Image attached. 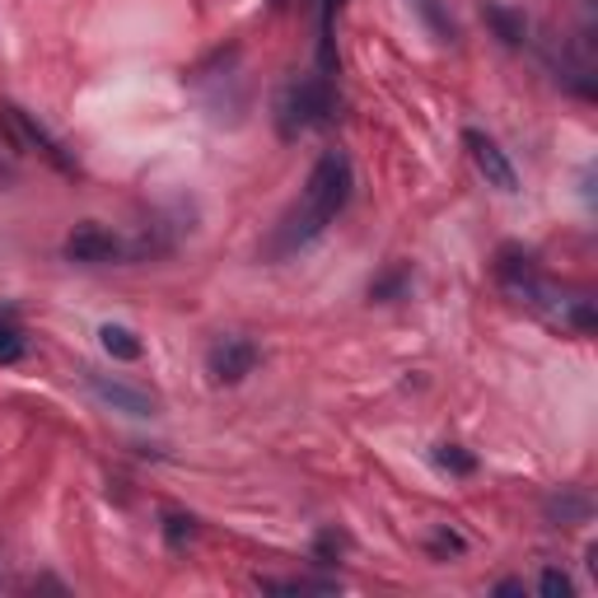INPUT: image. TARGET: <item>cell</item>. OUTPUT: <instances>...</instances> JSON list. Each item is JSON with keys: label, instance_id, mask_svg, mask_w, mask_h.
I'll list each match as a JSON object with an SVG mask.
<instances>
[{"label": "cell", "instance_id": "15", "mask_svg": "<svg viewBox=\"0 0 598 598\" xmlns=\"http://www.w3.org/2000/svg\"><path fill=\"white\" fill-rule=\"evenodd\" d=\"M435 463L445 468V472H453V478H472V472H478V459H472L463 445H439L435 449Z\"/></svg>", "mask_w": 598, "mask_h": 598}, {"label": "cell", "instance_id": "2", "mask_svg": "<svg viewBox=\"0 0 598 598\" xmlns=\"http://www.w3.org/2000/svg\"><path fill=\"white\" fill-rule=\"evenodd\" d=\"M332 113H337V94H332V80L327 76H313V80H299L290 84L276 103V127L286 140H295L299 131H313V127H327Z\"/></svg>", "mask_w": 598, "mask_h": 598}, {"label": "cell", "instance_id": "16", "mask_svg": "<svg viewBox=\"0 0 598 598\" xmlns=\"http://www.w3.org/2000/svg\"><path fill=\"white\" fill-rule=\"evenodd\" d=\"M407 286H412V267H389L369 286V299H398V295H407Z\"/></svg>", "mask_w": 598, "mask_h": 598}, {"label": "cell", "instance_id": "20", "mask_svg": "<svg viewBox=\"0 0 598 598\" xmlns=\"http://www.w3.org/2000/svg\"><path fill=\"white\" fill-rule=\"evenodd\" d=\"M538 594L542 598H571V579L561 575V571H542L538 575Z\"/></svg>", "mask_w": 598, "mask_h": 598}, {"label": "cell", "instance_id": "24", "mask_svg": "<svg viewBox=\"0 0 598 598\" xmlns=\"http://www.w3.org/2000/svg\"><path fill=\"white\" fill-rule=\"evenodd\" d=\"M272 5H286V0H272Z\"/></svg>", "mask_w": 598, "mask_h": 598}, {"label": "cell", "instance_id": "11", "mask_svg": "<svg viewBox=\"0 0 598 598\" xmlns=\"http://www.w3.org/2000/svg\"><path fill=\"white\" fill-rule=\"evenodd\" d=\"M486 24L496 28V38L509 43V47H519L524 43V33H529V20L515 10H505V5H486Z\"/></svg>", "mask_w": 598, "mask_h": 598}, {"label": "cell", "instance_id": "1", "mask_svg": "<svg viewBox=\"0 0 598 598\" xmlns=\"http://www.w3.org/2000/svg\"><path fill=\"white\" fill-rule=\"evenodd\" d=\"M350 187H356V169H350L346 150H327L319 164H313L309 183H304V197H299V206H290L286 216H280L276 234L267 243L272 257H286V253H299L309 249L313 239H319L332 220L346 210L350 202Z\"/></svg>", "mask_w": 598, "mask_h": 598}, {"label": "cell", "instance_id": "4", "mask_svg": "<svg viewBox=\"0 0 598 598\" xmlns=\"http://www.w3.org/2000/svg\"><path fill=\"white\" fill-rule=\"evenodd\" d=\"M84 383H90V393L113 412H127V416H154L160 412V398H154L150 389H136V383H127V379H108V375H99V369H84Z\"/></svg>", "mask_w": 598, "mask_h": 598}, {"label": "cell", "instance_id": "23", "mask_svg": "<svg viewBox=\"0 0 598 598\" xmlns=\"http://www.w3.org/2000/svg\"><path fill=\"white\" fill-rule=\"evenodd\" d=\"M14 183V169H5V164H0V192H5Z\"/></svg>", "mask_w": 598, "mask_h": 598}, {"label": "cell", "instance_id": "17", "mask_svg": "<svg viewBox=\"0 0 598 598\" xmlns=\"http://www.w3.org/2000/svg\"><path fill=\"white\" fill-rule=\"evenodd\" d=\"M28 356V337L14 323H0V365H20Z\"/></svg>", "mask_w": 598, "mask_h": 598}, {"label": "cell", "instance_id": "19", "mask_svg": "<svg viewBox=\"0 0 598 598\" xmlns=\"http://www.w3.org/2000/svg\"><path fill=\"white\" fill-rule=\"evenodd\" d=\"M342 552H346V538H342L337 529H327V533L313 538V561H319V566H332V561H337Z\"/></svg>", "mask_w": 598, "mask_h": 598}, {"label": "cell", "instance_id": "12", "mask_svg": "<svg viewBox=\"0 0 598 598\" xmlns=\"http://www.w3.org/2000/svg\"><path fill=\"white\" fill-rule=\"evenodd\" d=\"M412 5H416V14H421V20L430 24V33H435L439 43H459V24L449 20L445 0H412Z\"/></svg>", "mask_w": 598, "mask_h": 598}, {"label": "cell", "instance_id": "3", "mask_svg": "<svg viewBox=\"0 0 598 598\" xmlns=\"http://www.w3.org/2000/svg\"><path fill=\"white\" fill-rule=\"evenodd\" d=\"M0 127H5V136L14 140V146L20 150H33V154H43V160L51 164V169H61V173H76V160H70V154L57 146V140H51L38 122H33L24 108H0Z\"/></svg>", "mask_w": 598, "mask_h": 598}, {"label": "cell", "instance_id": "6", "mask_svg": "<svg viewBox=\"0 0 598 598\" xmlns=\"http://www.w3.org/2000/svg\"><path fill=\"white\" fill-rule=\"evenodd\" d=\"M463 146H468V154H472V164H478V173L491 183V187H501V192H519V173H515V164L505 160V150L491 140L486 131H463Z\"/></svg>", "mask_w": 598, "mask_h": 598}, {"label": "cell", "instance_id": "7", "mask_svg": "<svg viewBox=\"0 0 598 598\" xmlns=\"http://www.w3.org/2000/svg\"><path fill=\"white\" fill-rule=\"evenodd\" d=\"M122 253V239L113 234V230H103V225H76L70 230V239H66V257L70 262H84V267H103V262H117Z\"/></svg>", "mask_w": 598, "mask_h": 598}, {"label": "cell", "instance_id": "9", "mask_svg": "<svg viewBox=\"0 0 598 598\" xmlns=\"http://www.w3.org/2000/svg\"><path fill=\"white\" fill-rule=\"evenodd\" d=\"M337 10H342V0H323V10H319V70L323 76H337V43H332Z\"/></svg>", "mask_w": 598, "mask_h": 598}, {"label": "cell", "instance_id": "21", "mask_svg": "<svg viewBox=\"0 0 598 598\" xmlns=\"http://www.w3.org/2000/svg\"><path fill=\"white\" fill-rule=\"evenodd\" d=\"M430 552H435V556H459V552H468V542L453 533V529H439V533L430 538Z\"/></svg>", "mask_w": 598, "mask_h": 598}, {"label": "cell", "instance_id": "22", "mask_svg": "<svg viewBox=\"0 0 598 598\" xmlns=\"http://www.w3.org/2000/svg\"><path fill=\"white\" fill-rule=\"evenodd\" d=\"M496 594H524V579H501Z\"/></svg>", "mask_w": 598, "mask_h": 598}, {"label": "cell", "instance_id": "5", "mask_svg": "<svg viewBox=\"0 0 598 598\" xmlns=\"http://www.w3.org/2000/svg\"><path fill=\"white\" fill-rule=\"evenodd\" d=\"M257 360H262V350L249 337H220L216 346H210L206 369H210V379L216 383H239V379L253 375Z\"/></svg>", "mask_w": 598, "mask_h": 598}, {"label": "cell", "instance_id": "10", "mask_svg": "<svg viewBox=\"0 0 598 598\" xmlns=\"http://www.w3.org/2000/svg\"><path fill=\"white\" fill-rule=\"evenodd\" d=\"M99 342H103V350H108L113 360H140V337L131 327H117V323H108V327H99Z\"/></svg>", "mask_w": 598, "mask_h": 598}, {"label": "cell", "instance_id": "8", "mask_svg": "<svg viewBox=\"0 0 598 598\" xmlns=\"http://www.w3.org/2000/svg\"><path fill=\"white\" fill-rule=\"evenodd\" d=\"M496 276H501V286L509 290V295H524L538 280V262H533V253H524V249H501V262H496Z\"/></svg>", "mask_w": 598, "mask_h": 598}, {"label": "cell", "instance_id": "13", "mask_svg": "<svg viewBox=\"0 0 598 598\" xmlns=\"http://www.w3.org/2000/svg\"><path fill=\"white\" fill-rule=\"evenodd\" d=\"M548 519L552 524H585L589 519V496H579V491H561V496L548 501Z\"/></svg>", "mask_w": 598, "mask_h": 598}, {"label": "cell", "instance_id": "14", "mask_svg": "<svg viewBox=\"0 0 598 598\" xmlns=\"http://www.w3.org/2000/svg\"><path fill=\"white\" fill-rule=\"evenodd\" d=\"M257 589L262 594H337L342 585L337 579H262L257 575Z\"/></svg>", "mask_w": 598, "mask_h": 598}, {"label": "cell", "instance_id": "18", "mask_svg": "<svg viewBox=\"0 0 598 598\" xmlns=\"http://www.w3.org/2000/svg\"><path fill=\"white\" fill-rule=\"evenodd\" d=\"M192 538H197V519H187V515H164V542H169L173 552H183Z\"/></svg>", "mask_w": 598, "mask_h": 598}]
</instances>
